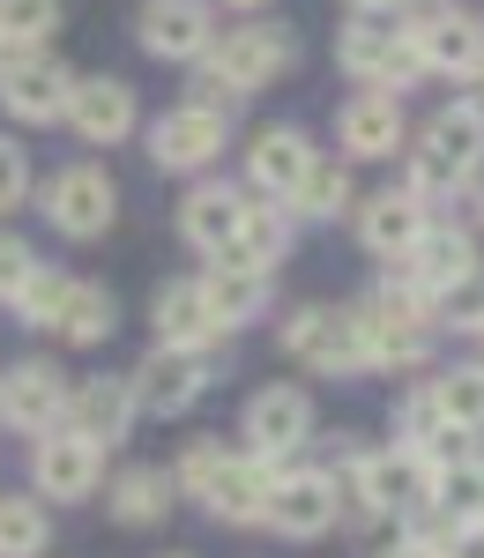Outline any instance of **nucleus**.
Instances as JSON below:
<instances>
[{"label": "nucleus", "mask_w": 484, "mask_h": 558, "mask_svg": "<svg viewBox=\"0 0 484 558\" xmlns=\"http://www.w3.org/2000/svg\"><path fill=\"white\" fill-rule=\"evenodd\" d=\"M105 439H89V432L60 425L45 432V439H31V484H38L45 507H83V499H105V484H112V470H105Z\"/></svg>", "instance_id": "423d86ee"}, {"label": "nucleus", "mask_w": 484, "mask_h": 558, "mask_svg": "<svg viewBox=\"0 0 484 558\" xmlns=\"http://www.w3.org/2000/svg\"><path fill=\"white\" fill-rule=\"evenodd\" d=\"M433 499H440L447 514H484V462H462V470H440L433 476Z\"/></svg>", "instance_id": "e433bc0d"}, {"label": "nucleus", "mask_w": 484, "mask_h": 558, "mask_svg": "<svg viewBox=\"0 0 484 558\" xmlns=\"http://www.w3.org/2000/svg\"><path fill=\"white\" fill-rule=\"evenodd\" d=\"M358 328H365V357H373V373H410V365L433 357L440 299H433L410 268H388V276L358 299Z\"/></svg>", "instance_id": "f03ea898"}, {"label": "nucleus", "mask_w": 484, "mask_h": 558, "mask_svg": "<svg viewBox=\"0 0 484 558\" xmlns=\"http://www.w3.org/2000/svg\"><path fill=\"white\" fill-rule=\"evenodd\" d=\"M142 128V105L120 75H83L75 83V105H68V134H83L89 149H112Z\"/></svg>", "instance_id": "aec40b11"}, {"label": "nucleus", "mask_w": 484, "mask_h": 558, "mask_svg": "<svg viewBox=\"0 0 484 558\" xmlns=\"http://www.w3.org/2000/svg\"><path fill=\"white\" fill-rule=\"evenodd\" d=\"M209 68L231 75V83L254 97V89L283 83V75L299 68V31H291V23H276V15H246V23H231V31L209 45Z\"/></svg>", "instance_id": "1a4fd4ad"}, {"label": "nucleus", "mask_w": 484, "mask_h": 558, "mask_svg": "<svg viewBox=\"0 0 484 558\" xmlns=\"http://www.w3.org/2000/svg\"><path fill=\"white\" fill-rule=\"evenodd\" d=\"M418 454L433 462V476H440V470H462V462H484V432L477 425H433Z\"/></svg>", "instance_id": "c9c22d12"}, {"label": "nucleus", "mask_w": 484, "mask_h": 558, "mask_svg": "<svg viewBox=\"0 0 484 558\" xmlns=\"http://www.w3.org/2000/svg\"><path fill=\"white\" fill-rule=\"evenodd\" d=\"M380 558H440V544H418V536H402V544H388Z\"/></svg>", "instance_id": "37998d69"}, {"label": "nucleus", "mask_w": 484, "mask_h": 558, "mask_svg": "<svg viewBox=\"0 0 484 558\" xmlns=\"http://www.w3.org/2000/svg\"><path fill=\"white\" fill-rule=\"evenodd\" d=\"M358 209V186H351V165H320L313 157V172L299 179V194H291V216L299 223H336V216Z\"/></svg>", "instance_id": "c85d7f7f"}, {"label": "nucleus", "mask_w": 484, "mask_h": 558, "mask_svg": "<svg viewBox=\"0 0 484 558\" xmlns=\"http://www.w3.org/2000/svg\"><path fill=\"white\" fill-rule=\"evenodd\" d=\"M470 223H477V231H484V179H477V186H470Z\"/></svg>", "instance_id": "c03bdc74"}, {"label": "nucleus", "mask_w": 484, "mask_h": 558, "mask_svg": "<svg viewBox=\"0 0 484 558\" xmlns=\"http://www.w3.org/2000/svg\"><path fill=\"white\" fill-rule=\"evenodd\" d=\"M179 105H202V112H217V120H239L246 89L231 83V75H217L209 60H194V68H186V97H179Z\"/></svg>", "instance_id": "f704fd0d"}, {"label": "nucleus", "mask_w": 484, "mask_h": 558, "mask_svg": "<svg viewBox=\"0 0 484 558\" xmlns=\"http://www.w3.org/2000/svg\"><path fill=\"white\" fill-rule=\"evenodd\" d=\"M202 291H209V313L217 328H254L268 305H276V268H246V260H209L202 268Z\"/></svg>", "instance_id": "393cba45"}, {"label": "nucleus", "mask_w": 484, "mask_h": 558, "mask_svg": "<svg viewBox=\"0 0 484 558\" xmlns=\"http://www.w3.org/2000/svg\"><path fill=\"white\" fill-rule=\"evenodd\" d=\"M68 402H75V387H68V373H60L52 357H15V365H0V425L8 432L45 439V432L68 425Z\"/></svg>", "instance_id": "9b49d317"}, {"label": "nucleus", "mask_w": 484, "mask_h": 558, "mask_svg": "<svg viewBox=\"0 0 484 558\" xmlns=\"http://www.w3.org/2000/svg\"><path fill=\"white\" fill-rule=\"evenodd\" d=\"M239 447L246 454H262V462H299L313 447V395L299 380H268L246 395V410H239Z\"/></svg>", "instance_id": "6e6552de"}, {"label": "nucleus", "mask_w": 484, "mask_h": 558, "mask_svg": "<svg viewBox=\"0 0 484 558\" xmlns=\"http://www.w3.org/2000/svg\"><path fill=\"white\" fill-rule=\"evenodd\" d=\"M8 60H15V45H8V38H0V68H8Z\"/></svg>", "instance_id": "de8ad7c7"}, {"label": "nucleus", "mask_w": 484, "mask_h": 558, "mask_svg": "<svg viewBox=\"0 0 484 558\" xmlns=\"http://www.w3.org/2000/svg\"><path fill=\"white\" fill-rule=\"evenodd\" d=\"M38 276V254L15 239V231H0V305H15L23 299V283Z\"/></svg>", "instance_id": "58836bf2"}, {"label": "nucleus", "mask_w": 484, "mask_h": 558, "mask_svg": "<svg viewBox=\"0 0 484 558\" xmlns=\"http://www.w3.org/2000/svg\"><path fill=\"white\" fill-rule=\"evenodd\" d=\"M433 387V410H440V425H477L484 432V365H455V373H440Z\"/></svg>", "instance_id": "473e14b6"}, {"label": "nucleus", "mask_w": 484, "mask_h": 558, "mask_svg": "<svg viewBox=\"0 0 484 558\" xmlns=\"http://www.w3.org/2000/svg\"><path fill=\"white\" fill-rule=\"evenodd\" d=\"M231 149V120L202 112V105H172L149 120V165L157 172H179V179H202Z\"/></svg>", "instance_id": "dca6fc26"}, {"label": "nucleus", "mask_w": 484, "mask_h": 558, "mask_svg": "<svg viewBox=\"0 0 484 558\" xmlns=\"http://www.w3.org/2000/svg\"><path fill=\"white\" fill-rule=\"evenodd\" d=\"M68 299H75V276H68V268H52V260H38V276L23 283V299L8 305V313H15L23 328H45V336H52V328H60V313H68Z\"/></svg>", "instance_id": "2f4dec72"}, {"label": "nucleus", "mask_w": 484, "mask_h": 558, "mask_svg": "<svg viewBox=\"0 0 484 558\" xmlns=\"http://www.w3.org/2000/svg\"><path fill=\"white\" fill-rule=\"evenodd\" d=\"M440 558H484V514H462L455 529H447Z\"/></svg>", "instance_id": "79ce46f5"}, {"label": "nucleus", "mask_w": 484, "mask_h": 558, "mask_svg": "<svg viewBox=\"0 0 484 558\" xmlns=\"http://www.w3.org/2000/svg\"><path fill=\"white\" fill-rule=\"evenodd\" d=\"M336 521H343V484L320 470V462H283V470H276V484H268V514H262L268 536L313 544V536H328Z\"/></svg>", "instance_id": "0eeeda50"}, {"label": "nucleus", "mask_w": 484, "mask_h": 558, "mask_svg": "<svg viewBox=\"0 0 484 558\" xmlns=\"http://www.w3.org/2000/svg\"><path fill=\"white\" fill-rule=\"evenodd\" d=\"M440 425V410H433V387H410L396 402V439L402 447H425V432Z\"/></svg>", "instance_id": "ea45409f"}, {"label": "nucleus", "mask_w": 484, "mask_h": 558, "mask_svg": "<svg viewBox=\"0 0 484 558\" xmlns=\"http://www.w3.org/2000/svg\"><path fill=\"white\" fill-rule=\"evenodd\" d=\"M52 551V507H45L38 492L23 499V492H8L0 499V558H45Z\"/></svg>", "instance_id": "7c9ffc66"}, {"label": "nucleus", "mask_w": 484, "mask_h": 558, "mask_svg": "<svg viewBox=\"0 0 484 558\" xmlns=\"http://www.w3.org/2000/svg\"><path fill=\"white\" fill-rule=\"evenodd\" d=\"M217 387V350H179L157 343L134 373V395H142V417H186L202 395Z\"/></svg>", "instance_id": "2eb2a0df"}, {"label": "nucleus", "mask_w": 484, "mask_h": 558, "mask_svg": "<svg viewBox=\"0 0 484 558\" xmlns=\"http://www.w3.org/2000/svg\"><path fill=\"white\" fill-rule=\"evenodd\" d=\"M165 558H186V551H165Z\"/></svg>", "instance_id": "8fccbe9b"}, {"label": "nucleus", "mask_w": 484, "mask_h": 558, "mask_svg": "<svg viewBox=\"0 0 484 558\" xmlns=\"http://www.w3.org/2000/svg\"><path fill=\"white\" fill-rule=\"evenodd\" d=\"M283 350H291V365L328 373V380L373 373V357H365V328H358V305H291V320H283Z\"/></svg>", "instance_id": "39448f33"}, {"label": "nucleus", "mask_w": 484, "mask_h": 558, "mask_svg": "<svg viewBox=\"0 0 484 558\" xmlns=\"http://www.w3.org/2000/svg\"><path fill=\"white\" fill-rule=\"evenodd\" d=\"M246 186H223V179H202V186H186L172 209V231L179 246H194L202 260H223L231 246H239V216H246Z\"/></svg>", "instance_id": "a211bd4d"}, {"label": "nucleus", "mask_w": 484, "mask_h": 558, "mask_svg": "<svg viewBox=\"0 0 484 558\" xmlns=\"http://www.w3.org/2000/svg\"><path fill=\"white\" fill-rule=\"evenodd\" d=\"M351 8H402V0H351Z\"/></svg>", "instance_id": "49530a36"}, {"label": "nucleus", "mask_w": 484, "mask_h": 558, "mask_svg": "<svg viewBox=\"0 0 484 558\" xmlns=\"http://www.w3.org/2000/svg\"><path fill=\"white\" fill-rule=\"evenodd\" d=\"M23 194H38V186H31V157H23V142L0 134V216L23 209Z\"/></svg>", "instance_id": "a19ab883"}, {"label": "nucleus", "mask_w": 484, "mask_h": 558, "mask_svg": "<svg viewBox=\"0 0 484 558\" xmlns=\"http://www.w3.org/2000/svg\"><path fill=\"white\" fill-rule=\"evenodd\" d=\"M477 365H484V336H477Z\"/></svg>", "instance_id": "09e8293b"}, {"label": "nucleus", "mask_w": 484, "mask_h": 558, "mask_svg": "<svg viewBox=\"0 0 484 558\" xmlns=\"http://www.w3.org/2000/svg\"><path fill=\"white\" fill-rule=\"evenodd\" d=\"M396 45H402V15H388V8H358L351 23L336 31V68L358 75V83H373V75L388 68Z\"/></svg>", "instance_id": "bb28decb"}, {"label": "nucleus", "mask_w": 484, "mask_h": 558, "mask_svg": "<svg viewBox=\"0 0 484 558\" xmlns=\"http://www.w3.org/2000/svg\"><path fill=\"white\" fill-rule=\"evenodd\" d=\"M149 328H157V343H179V350H217L223 343L202 276H172V283H157V299H149Z\"/></svg>", "instance_id": "412c9836"}, {"label": "nucleus", "mask_w": 484, "mask_h": 558, "mask_svg": "<svg viewBox=\"0 0 484 558\" xmlns=\"http://www.w3.org/2000/svg\"><path fill=\"white\" fill-rule=\"evenodd\" d=\"M336 142H343V157H351V165H380V157H396L402 142H410L402 97L358 83V97H343V112H336Z\"/></svg>", "instance_id": "6ab92c4d"}, {"label": "nucleus", "mask_w": 484, "mask_h": 558, "mask_svg": "<svg viewBox=\"0 0 484 558\" xmlns=\"http://www.w3.org/2000/svg\"><path fill=\"white\" fill-rule=\"evenodd\" d=\"M484 179V83H470L455 105H440L418 149H410V194H425L433 216H455V202H470V186Z\"/></svg>", "instance_id": "f257e3e1"}, {"label": "nucleus", "mask_w": 484, "mask_h": 558, "mask_svg": "<svg viewBox=\"0 0 484 558\" xmlns=\"http://www.w3.org/2000/svg\"><path fill=\"white\" fill-rule=\"evenodd\" d=\"M410 38H418L425 68H433L440 83H455V89L484 83V23H477V15H462V8L433 0V8L410 15Z\"/></svg>", "instance_id": "4468645a"}, {"label": "nucleus", "mask_w": 484, "mask_h": 558, "mask_svg": "<svg viewBox=\"0 0 484 558\" xmlns=\"http://www.w3.org/2000/svg\"><path fill=\"white\" fill-rule=\"evenodd\" d=\"M142 417V395H134V373H89L75 387V402H68V425L89 432V439H105V447H120Z\"/></svg>", "instance_id": "5701e85b"}, {"label": "nucleus", "mask_w": 484, "mask_h": 558, "mask_svg": "<svg viewBox=\"0 0 484 558\" xmlns=\"http://www.w3.org/2000/svg\"><path fill=\"white\" fill-rule=\"evenodd\" d=\"M68 105H75V68L52 60V52H15L0 68V112L15 128H68Z\"/></svg>", "instance_id": "f8f14e48"}, {"label": "nucleus", "mask_w": 484, "mask_h": 558, "mask_svg": "<svg viewBox=\"0 0 484 558\" xmlns=\"http://www.w3.org/2000/svg\"><path fill=\"white\" fill-rule=\"evenodd\" d=\"M60 0H0V38L15 45V52H45L52 31H60Z\"/></svg>", "instance_id": "72a5a7b5"}, {"label": "nucleus", "mask_w": 484, "mask_h": 558, "mask_svg": "<svg viewBox=\"0 0 484 558\" xmlns=\"http://www.w3.org/2000/svg\"><path fill=\"white\" fill-rule=\"evenodd\" d=\"M351 223H358V246L380 260V268H402V260L418 254V239L433 231V209H425V194L388 186V194H365L351 209Z\"/></svg>", "instance_id": "f3484780"}, {"label": "nucleus", "mask_w": 484, "mask_h": 558, "mask_svg": "<svg viewBox=\"0 0 484 558\" xmlns=\"http://www.w3.org/2000/svg\"><path fill=\"white\" fill-rule=\"evenodd\" d=\"M440 328H462V336H484V268L470 283H455L440 299Z\"/></svg>", "instance_id": "4c0bfd02"}, {"label": "nucleus", "mask_w": 484, "mask_h": 558, "mask_svg": "<svg viewBox=\"0 0 484 558\" xmlns=\"http://www.w3.org/2000/svg\"><path fill=\"white\" fill-rule=\"evenodd\" d=\"M217 8H239V15H262V8H276V0H217Z\"/></svg>", "instance_id": "a18cd8bd"}, {"label": "nucleus", "mask_w": 484, "mask_h": 558, "mask_svg": "<svg viewBox=\"0 0 484 558\" xmlns=\"http://www.w3.org/2000/svg\"><path fill=\"white\" fill-rule=\"evenodd\" d=\"M172 470H179V492H186L202 514L231 521V529H246V521H262V514H268V484H276V462L246 454V447H223V439H186Z\"/></svg>", "instance_id": "7ed1b4c3"}, {"label": "nucleus", "mask_w": 484, "mask_h": 558, "mask_svg": "<svg viewBox=\"0 0 484 558\" xmlns=\"http://www.w3.org/2000/svg\"><path fill=\"white\" fill-rule=\"evenodd\" d=\"M291 239H299V216H291V202H246V216H239V246L223 260H246V268H283V254H291Z\"/></svg>", "instance_id": "cd10ccee"}, {"label": "nucleus", "mask_w": 484, "mask_h": 558, "mask_svg": "<svg viewBox=\"0 0 484 558\" xmlns=\"http://www.w3.org/2000/svg\"><path fill=\"white\" fill-rule=\"evenodd\" d=\"M306 172H313V142L299 128H262L246 142V186H254L262 202H291Z\"/></svg>", "instance_id": "a878e982"}, {"label": "nucleus", "mask_w": 484, "mask_h": 558, "mask_svg": "<svg viewBox=\"0 0 484 558\" xmlns=\"http://www.w3.org/2000/svg\"><path fill=\"white\" fill-rule=\"evenodd\" d=\"M179 499H186L179 492V470H157V462H128V470H112V484H105V514L120 521V529H157Z\"/></svg>", "instance_id": "b1692460"}, {"label": "nucleus", "mask_w": 484, "mask_h": 558, "mask_svg": "<svg viewBox=\"0 0 484 558\" xmlns=\"http://www.w3.org/2000/svg\"><path fill=\"white\" fill-rule=\"evenodd\" d=\"M38 209L60 239H105L120 223V179L105 165H60L38 186Z\"/></svg>", "instance_id": "9d476101"}, {"label": "nucleus", "mask_w": 484, "mask_h": 558, "mask_svg": "<svg viewBox=\"0 0 484 558\" xmlns=\"http://www.w3.org/2000/svg\"><path fill=\"white\" fill-rule=\"evenodd\" d=\"M217 38V0H142V15H134V45L149 60H172V68L209 60Z\"/></svg>", "instance_id": "ddd939ff"}, {"label": "nucleus", "mask_w": 484, "mask_h": 558, "mask_svg": "<svg viewBox=\"0 0 484 558\" xmlns=\"http://www.w3.org/2000/svg\"><path fill=\"white\" fill-rule=\"evenodd\" d=\"M336 484H343V514H351L358 529H373V521H402L410 507L433 499V462H425L418 447L388 439V447H365Z\"/></svg>", "instance_id": "20e7f679"}, {"label": "nucleus", "mask_w": 484, "mask_h": 558, "mask_svg": "<svg viewBox=\"0 0 484 558\" xmlns=\"http://www.w3.org/2000/svg\"><path fill=\"white\" fill-rule=\"evenodd\" d=\"M433 299H447L455 283H470L477 276V223H455V216H433V231L418 239V254L402 260Z\"/></svg>", "instance_id": "4be33fe9"}, {"label": "nucleus", "mask_w": 484, "mask_h": 558, "mask_svg": "<svg viewBox=\"0 0 484 558\" xmlns=\"http://www.w3.org/2000/svg\"><path fill=\"white\" fill-rule=\"evenodd\" d=\"M112 328H120V299L105 291V283H75V299H68V313H60V343H75V350H97V343H112Z\"/></svg>", "instance_id": "c756f323"}]
</instances>
